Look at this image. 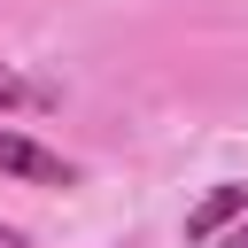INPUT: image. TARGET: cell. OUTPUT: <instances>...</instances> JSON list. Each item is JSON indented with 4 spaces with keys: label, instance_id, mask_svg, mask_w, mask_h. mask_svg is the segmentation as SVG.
<instances>
[{
    "label": "cell",
    "instance_id": "1",
    "mask_svg": "<svg viewBox=\"0 0 248 248\" xmlns=\"http://www.w3.org/2000/svg\"><path fill=\"white\" fill-rule=\"evenodd\" d=\"M0 178H23V186H78V163H70V155H54L46 140H31V132L0 124Z\"/></svg>",
    "mask_w": 248,
    "mask_h": 248
},
{
    "label": "cell",
    "instance_id": "2",
    "mask_svg": "<svg viewBox=\"0 0 248 248\" xmlns=\"http://www.w3.org/2000/svg\"><path fill=\"white\" fill-rule=\"evenodd\" d=\"M248 217V186L240 178H225V186H209L194 209H186V240H217L225 225H240Z\"/></svg>",
    "mask_w": 248,
    "mask_h": 248
},
{
    "label": "cell",
    "instance_id": "3",
    "mask_svg": "<svg viewBox=\"0 0 248 248\" xmlns=\"http://www.w3.org/2000/svg\"><path fill=\"white\" fill-rule=\"evenodd\" d=\"M46 93L31 85V78H16V62H0V108H39Z\"/></svg>",
    "mask_w": 248,
    "mask_h": 248
},
{
    "label": "cell",
    "instance_id": "4",
    "mask_svg": "<svg viewBox=\"0 0 248 248\" xmlns=\"http://www.w3.org/2000/svg\"><path fill=\"white\" fill-rule=\"evenodd\" d=\"M217 248H248V217H240V225H225V232H217Z\"/></svg>",
    "mask_w": 248,
    "mask_h": 248
},
{
    "label": "cell",
    "instance_id": "5",
    "mask_svg": "<svg viewBox=\"0 0 248 248\" xmlns=\"http://www.w3.org/2000/svg\"><path fill=\"white\" fill-rule=\"evenodd\" d=\"M0 248H31V240H23V232H16V225H0Z\"/></svg>",
    "mask_w": 248,
    "mask_h": 248
}]
</instances>
